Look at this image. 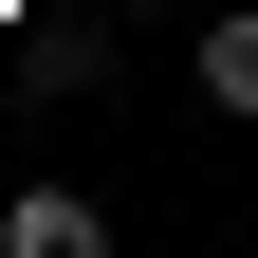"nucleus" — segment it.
Wrapping results in <instances>:
<instances>
[{"instance_id": "obj_1", "label": "nucleus", "mask_w": 258, "mask_h": 258, "mask_svg": "<svg viewBox=\"0 0 258 258\" xmlns=\"http://www.w3.org/2000/svg\"><path fill=\"white\" fill-rule=\"evenodd\" d=\"M0 258H111V221H92L74 184H19V203H0Z\"/></svg>"}, {"instance_id": "obj_2", "label": "nucleus", "mask_w": 258, "mask_h": 258, "mask_svg": "<svg viewBox=\"0 0 258 258\" xmlns=\"http://www.w3.org/2000/svg\"><path fill=\"white\" fill-rule=\"evenodd\" d=\"M203 92H221V111L258 129V0H240V19H203Z\"/></svg>"}]
</instances>
